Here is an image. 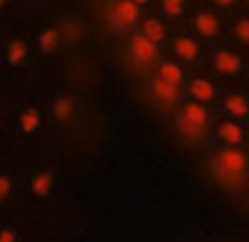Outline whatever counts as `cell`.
Returning a JSON list of instances; mask_svg holds the SVG:
<instances>
[{
    "label": "cell",
    "mask_w": 249,
    "mask_h": 242,
    "mask_svg": "<svg viewBox=\"0 0 249 242\" xmlns=\"http://www.w3.org/2000/svg\"><path fill=\"white\" fill-rule=\"evenodd\" d=\"M194 27H196V32H198L201 37H215V34H218V19H215V15H211V12L196 15Z\"/></svg>",
    "instance_id": "cell-1"
},
{
    "label": "cell",
    "mask_w": 249,
    "mask_h": 242,
    "mask_svg": "<svg viewBox=\"0 0 249 242\" xmlns=\"http://www.w3.org/2000/svg\"><path fill=\"white\" fill-rule=\"evenodd\" d=\"M116 19H119L121 24H133V22L138 19V7H136L131 0H121V2L116 5Z\"/></svg>",
    "instance_id": "cell-2"
},
{
    "label": "cell",
    "mask_w": 249,
    "mask_h": 242,
    "mask_svg": "<svg viewBox=\"0 0 249 242\" xmlns=\"http://www.w3.org/2000/svg\"><path fill=\"white\" fill-rule=\"evenodd\" d=\"M215 68L220 73H237L240 71V58L235 54H228V51H220L215 56Z\"/></svg>",
    "instance_id": "cell-3"
},
{
    "label": "cell",
    "mask_w": 249,
    "mask_h": 242,
    "mask_svg": "<svg viewBox=\"0 0 249 242\" xmlns=\"http://www.w3.org/2000/svg\"><path fill=\"white\" fill-rule=\"evenodd\" d=\"M131 46H133V54H136L141 61H150L153 54H155V46H153V41H150L148 37H136Z\"/></svg>",
    "instance_id": "cell-4"
},
{
    "label": "cell",
    "mask_w": 249,
    "mask_h": 242,
    "mask_svg": "<svg viewBox=\"0 0 249 242\" xmlns=\"http://www.w3.org/2000/svg\"><path fill=\"white\" fill-rule=\"evenodd\" d=\"M220 165H223L228 172H240L242 165H245V158H242V153H237V150H225V153L220 155Z\"/></svg>",
    "instance_id": "cell-5"
},
{
    "label": "cell",
    "mask_w": 249,
    "mask_h": 242,
    "mask_svg": "<svg viewBox=\"0 0 249 242\" xmlns=\"http://www.w3.org/2000/svg\"><path fill=\"white\" fill-rule=\"evenodd\" d=\"M143 37H148L150 41H160L165 37V29L158 19H148V22H143Z\"/></svg>",
    "instance_id": "cell-6"
},
{
    "label": "cell",
    "mask_w": 249,
    "mask_h": 242,
    "mask_svg": "<svg viewBox=\"0 0 249 242\" xmlns=\"http://www.w3.org/2000/svg\"><path fill=\"white\" fill-rule=\"evenodd\" d=\"M174 51H177L181 58H194V56L198 54V46H196L191 39H179V41L174 44Z\"/></svg>",
    "instance_id": "cell-7"
},
{
    "label": "cell",
    "mask_w": 249,
    "mask_h": 242,
    "mask_svg": "<svg viewBox=\"0 0 249 242\" xmlns=\"http://www.w3.org/2000/svg\"><path fill=\"white\" fill-rule=\"evenodd\" d=\"M160 80L177 85V82L181 80V71H179L177 66H172V63H162V68H160Z\"/></svg>",
    "instance_id": "cell-8"
},
{
    "label": "cell",
    "mask_w": 249,
    "mask_h": 242,
    "mask_svg": "<svg viewBox=\"0 0 249 242\" xmlns=\"http://www.w3.org/2000/svg\"><path fill=\"white\" fill-rule=\"evenodd\" d=\"M186 121H189L191 126H201V124L206 121V112H203L198 104H189V107H186Z\"/></svg>",
    "instance_id": "cell-9"
},
{
    "label": "cell",
    "mask_w": 249,
    "mask_h": 242,
    "mask_svg": "<svg viewBox=\"0 0 249 242\" xmlns=\"http://www.w3.org/2000/svg\"><path fill=\"white\" fill-rule=\"evenodd\" d=\"M191 92H194L198 99H211V97H213V85L206 80H196L191 85Z\"/></svg>",
    "instance_id": "cell-10"
},
{
    "label": "cell",
    "mask_w": 249,
    "mask_h": 242,
    "mask_svg": "<svg viewBox=\"0 0 249 242\" xmlns=\"http://www.w3.org/2000/svg\"><path fill=\"white\" fill-rule=\"evenodd\" d=\"M160 5L169 17H179L184 12V0H160Z\"/></svg>",
    "instance_id": "cell-11"
},
{
    "label": "cell",
    "mask_w": 249,
    "mask_h": 242,
    "mask_svg": "<svg viewBox=\"0 0 249 242\" xmlns=\"http://www.w3.org/2000/svg\"><path fill=\"white\" fill-rule=\"evenodd\" d=\"M220 136H223L228 143H237V141L242 138V133H240V129H237L235 124H223V126H220Z\"/></svg>",
    "instance_id": "cell-12"
},
{
    "label": "cell",
    "mask_w": 249,
    "mask_h": 242,
    "mask_svg": "<svg viewBox=\"0 0 249 242\" xmlns=\"http://www.w3.org/2000/svg\"><path fill=\"white\" fill-rule=\"evenodd\" d=\"M225 107H228V112H232V114H247V102L242 99V97H228V102H225Z\"/></svg>",
    "instance_id": "cell-13"
},
{
    "label": "cell",
    "mask_w": 249,
    "mask_h": 242,
    "mask_svg": "<svg viewBox=\"0 0 249 242\" xmlns=\"http://www.w3.org/2000/svg\"><path fill=\"white\" fill-rule=\"evenodd\" d=\"M155 90H158V94H162L165 99H172V97H174V85H172V82L158 80V85H155Z\"/></svg>",
    "instance_id": "cell-14"
},
{
    "label": "cell",
    "mask_w": 249,
    "mask_h": 242,
    "mask_svg": "<svg viewBox=\"0 0 249 242\" xmlns=\"http://www.w3.org/2000/svg\"><path fill=\"white\" fill-rule=\"evenodd\" d=\"M235 34H237L242 41H247V44H249V19L237 22V27H235Z\"/></svg>",
    "instance_id": "cell-15"
},
{
    "label": "cell",
    "mask_w": 249,
    "mask_h": 242,
    "mask_svg": "<svg viewBox=\"0 0 249 242\" xmlns=\"http://www.w3.org/2000/svg\"><path fill=\"white\" fill-rule=\"evenodd\" d=\"M41 41H44V46H46V49H53V46L58 44V32H56V29H49V32L44 34V39H41Z\"/></svg>",
    "instance_id": "cell-16"
},
{
    "label": "cell",
    "mask_w": 249,
    "mask_h": 242,
    "mask_svg": "<svg viewBox=\"0 0 249 242\" xmlns=\"http://www.w3.org/2000/svg\"><path fill=\"white\" fill-rule=\"evenodd\" d=\"M58 114H61V116H66V114H68V102H61V107H58Z\"/></svg>",
    "instance_id": "cell-17"
},
{
    "label": "cell",
    "mask_w": 249,
    "mask_h": 242,
    "mask_svg": "<svg viewBox=\"0 0 249 242\" xmlns=\"http://www.w3.org/2000/svg\"><path fill=\"white\" fill-rule=\"evenodd\" d=\"M215 2H218V5H232L235 0H215Z\"/></svg>",
    "instance_id": "cell-18"
},
{
    "label": "cell",
    "mask_w": 249,
    "mask_h": 242,
    "mask_svg": "<svg viewBox=\"0 0 249 242\" xmlns=\"http://www.w3.org/2000/svg\"><path fill=\"white\" fill-rule=\"evenodd\" d=\"M131 2H133V5H145L148 0H131Z\"/></svg>",
    "instance_id": "cell-19"
}]
</instances>
